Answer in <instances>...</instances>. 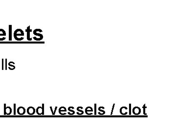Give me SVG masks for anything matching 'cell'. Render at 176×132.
Returning <instances> with one entry per match:
<instances>
[{
	"label": "cell",
	"instance_id": "obj_1",
	"mask_svg": "<svg viewBox=\"0 0 176 132\" xmlns=\"http://www.w3.org/2000/svg\"><path fill=\"white\" fill-rule=\"evenodd\" d=\"M24 32L21 29H17L14 32V37L16 40L18 41V36H24Z\"/></svg>",
	"mask_w": 176,
	"mask_h": 132
},
{
	"label": "cell",
	"instance_id": "obj_2",
	"mask_svg": "<svg viewBox=\"0 0 176 132\" xmlns=\"http://www.w3.org/2000/svg\"><path fill=\"white\" fill-rule=\"evenodd\" d=\"M17 112L20 115H24L26 112V109L23 107H20L17 109Z\"/></svg>",
	"mask_w": 176,
	"mask_h": 132
},
{
	"label": "cell",
	"instance_id": "obj_3",
	"mask_svg": "<svg viewBox=\"0 0 176 132\" xmlns=\"http://www.w3.org/2000/svg\"><path fill=\"white\" fill-rule=\"evenodd\" d=\"M27 112L29 115H33L35 113V109L33 107H29L27 109Z\"/></svg>",
	"mask_w": 176,
	"mask_h": 132
},
{
	"label": "cell",
	"instance_id": "obj_4",
	"mask_svg": "<svg viewBox=\"0 0 176 132\" xmlns=\"http://www.w3.org/2000/svg\"><path fill=\"white\" fill-rule=\"evenodd\" d=\"M30 26H28L27 28L26 29V31L27 33V40L28 41H31L32 40V38H30V32H32V29H31L30 28Z\"/></svg>",
	"mask_w": 176,
	"mask_h": 132
},
{
	"label": "cell",
	"instance_id": "obj_5",
	"mask_svg": "<svg viewBox=\"0 0 176 132\" xmlns=\"http://www.w3.org/2000/svg\"><path fill=\"white\" fill-rule=\"evenodd\" d=\"M38 28H37V29H35L34 31H33V34L36 35V36H38L39 37V39H40V40H42L43 39V35L42 34H40V33H38Z\"/></svg>",
	"mask_w": 176,
	"mask_h": 132
},
{
	"label": "cell",
	"instance_id": "obj_6",
	"mask_svg": "<svg viewBox=\"0 0 176 132\" xmlns=\"http://www.w3.org/2000/svg\"><path fill=\"white\" fill-rule=\"evenodd\" d=\"M14 65H15V63L13 62H9L8 63V65L9 66L8 69L10 70H14L15 69L16 67L15 66H14Z\"/></svg>",
	"mask_w": 176,
	"mask_h": 132
},
{
	"label": "cell",
	"instance_id": "obj_7",
	"mask_svg": "<svg viewBox=\"0 0 176 132\" xmlns=\"http://www.w3.org/2000/svg\"><path fill=\"white\" fill-rule=\"evenodd\" d=\"M6 36V32L3 29H0V41H3V39H1V36Z\"/></svg>",
	"mask_w": 176,
	"mask_h": 132
},
{
	"label": "cell",
	"instance_id": "obj_8",
	"mask_svg": "<svg viewBox=\"0 0 176 132\" xmlns=\"http://www.w3.org/2000/svg\"><path fill=\"white\" fill-rule=\"evenodd\" d=\"M9 41H12V25L9 26Z\"/></svg>",
	"mask_w": 176,
	"mask_h": 132
},
{
	"label": "cell",
	"instance_id": "obj_9",
	"mask_svg": "<svg viewBox=\"0 0 176 132\" xmlns=\"http://www.w3.org/2000/svg\"><path fill=\"white\" fill-rule=\"evenodd\" d=\"M4 59H2V70H4Z\"/></svg>",
	"mask_w": 176,
	"mask_h": 132
},
{
	"label": "cell",
	"instance_id": "obj_10",
	"mask_svg": "<svg viewBox=\"0 0 176 132\" xmlns=\"http://www.w3.org/2000/svg\"><path fill=\"white\" fill-rule=\"evenodd\" d=\"M6 66H5V69L6 70H7V59H6Z\"/></svg>",
	"mask_w": 176,
	"mask_h": 132
},
{
	"label": "cell",
	"instance_id": "obj_11",
	"mask_svg": "<svg viewBox=\"0 0 176 132\" xmlns=\"http://www.w3.org/2000/svg\"><path fill=\"white\" fill-rule=\"evenodd\" d=\"M0 66H1V65H0Z\"/></svg>",
	"mask_w": 176,
	"mask_h": 132
}]
</instances>
